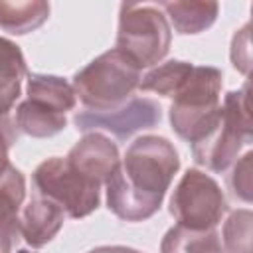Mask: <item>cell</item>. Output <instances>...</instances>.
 <instances>
[{"label": "cell", "mask_w": 253, "mask_h": 253, "mask_svg": "<svg viewBox=\"0 0 253 253\" xmlns=\"http://www.w3.org/2000/svg\"><path fill=\"white\" fill-rule=\"evenodd\" d=\"M89 253H140V251L130 249V247H123V245H107V247H97Z\"/></svg>", "instance_id": "cell-21"}, {"label": "cell", "mask_w": 253, "mask_h": 253, "mask_svg": "<svg viewBox=\"0 0 253 253\" xmlns=\"http://www.w3.org/2000/svg\"><path fill=\"white\" fill-rule=\"evenodd\" d=\"M12 249V239L0 229V253H10Z\"/></svg>", "instance_id": "cell-22"}, {"label": "cell", "mask_w": 253, "mask_h": 253, "mask_svg": "<svg viewBox=\"0 0 253 253\" xmlns=\"http://www.w3.org/2000/svg\"><path fill=\"white\" fill-rule=\"evenodd\" d=\"M221 71L215 67H192L188 79L172 97L170 123L188 142L200 140L219 115Z\"/></svg>", "instance_id": "cell-3"}, {"label": "cell", "mask_w": 253, "mask_h": 253, "mask_svg": "<svg viewBox=\"0 0 253 253\" xmlns=\"http://www.w3.org/2000/svg\"><path fill=\"white\" fill-rule=\"evenodd\" d=\"M162 119L160 105L152 99H130L115 111L107 113H93L83 111L75 115V125L79 130L103 128L113 132L117 138H128L130 134L138 132L140 128H152Z\"/></svg>", "instance_id": "cell-9"}, {"label": "cell", "mask_w": 253, "mask_h": 253, "mask_svg": "<svg viewBox=\"0 0 253 253\" xmlns=\"http://www.w3.org/2000/svg\"><path fill=\"white\" fill-rule=\"evenodd\" d=\"M14 140H16V130H14L12 123L6 117L0 119V158L8 156V148Z\"/></svg>", "instance_id": "cell-20"}, {"label": "cell", "mask_w": 253, "mask_h": 253, "mask_svg": "<svg viewBox=\"0 0 253 253\" xmlns=\"http://www.w3.org/2000/svg\"><path fill=\"white\" fill-rule=\"evenodd\" d=\"M49 16L47 2H4L0 0V28L22 36L40 28Z\"/></svg>", "instance_id": "cell-16"}, {"label": "cell", "mask_w": 253, "mask_h": 253, "mask_svg": "<svg viewBox=\"0 0 253 253\" xmlns=\"http://www.w3.org/2000/svg\"><path fill=\"white\" fill-rule=\"evenodd\" d=\"M249 174H251V152H247L243 156V162L239 166H235V172L231 178L235 196L243 198L245 202L251 200V176Z\"/></svg>", "instance_id": "cell-19"}, {"label": "cell", "mask_w": 253, "mask_h": 253, "mask_svg": "<svg viewBox=\"0 0 253 253\" xmlns=\"http://www.w3.org/2000/svg\"><path fill=\"white\" fill-rule=\"evenodd\" d=\"M26 73V61L20 47L0 38V119H4L18 101Z\"/></svg>", "instance_id": "cell-13"}, {"label": "cell", "mask_w": 253, "mask_h": 253, "mask_svg": "<svg viewBox=\"0 0 253 253\" xmlns=\"http://www.w3.org/2000/svg\"><path fill=\"white\" fill-rule=\"evenodd\" d=\"M32 180L38 196L55 202L73 219L89 215L99 206L101 184L81 174L65 158L55 156L42 162Z\"/></svg>", "instance_id": "cell-7"}, {"label": "cell", "mask_w": 253, "mask_h": 253, "mask_svg": "<svg viewBox=\"0 0 253 253\" xmlns=\"http://www.w3.org/2000/svg\"><path fill=\"white\" fill-rule=\"evenodd\" d=\"M251 142V117L247 101V85L243 91L227 93L225 105L219 107V115L213 126L192 144V152L198 164L221 172L237 156L243 144Z\"/></svg>", "instance_id": "cell-4"}, {"label": "cell", "mask_w": 253, "mask_h": 253, "mask_svg": "<svg viewBox=\"0 0 253 253\" xmlns=\"http://www.w3.org/2000/svg\"><path fill=\"white\" fill-rule=\"evenodd\" d=\"M178 168V152L166 138H136L105 182L109 210L126 221L148 219L158 211Z\"/></svg>", "instance_id": "cell-1"}, {"label": "cell", "mask_w": 253, "mask_h": 253, "mask_svg": "<svg viewBox=\"0 0 253 253\" xmlns=\"http://www.w3.org/2000/svg\"><path fill=\"white\" fill-rule=\"evenodd\" d=\"M192 67L194 65L186 61H166L140 81V89L154 91L164 97H174L176 91L182 87V83L188 79Z\"/></svg>", "instance_id": "cell-17"}, {"label": "cell", "mask_w": 253, "mask_h": 253, "mask_svg": "<svg viewBox=\"0 0 253 253\" xmlns=\"http://www.w3.org/2000/svg\"><path fill=\"white\" fill-rule=\"evenodd\" d=\"M160 253H223L215 229H190L174 225L162 239Z\"/></svg>", "instance_id": "cell-14"}, {"label": "cell", "mask_w": 253, "mask_h": 253, "mask_svg": "<svg viewBox=\"0 0 253 253\" xmlns=\"http://www.w3.org/2000/svg\"><path fill=\"white\" fill-rule=\"evenodd\" d=\"M170 26L164 14L150 4H123L119 18L117 49L140 69L158 63L170 47Z\"/></svg>", "instance_id": "cell-6"}, {"label": "cell", "mask_w": 253, "mask_h": 253, "mask_svg": "<svg viewBox=\"0 0 253 253\" xmlns=\"http://www.w3.org/2000/svg\"><path fill=\"white\" fill-rule=\"evenodd\" d=\"M18 253H30V251H26V249H20V251H18Z\"/></svg>", "instance_id": "cell-23"}, {"label": "cell", "mask_w": 253, "mask_h": 253, "mask_svg": "<svg viewBox=\"0 0 253 253\" xmlns=\"http://www.w3.org/2000/svg\"><path fill=\"white\" fill-rule=\"evenodd\" d=\"M73 87L55 75L34 73L28 77V99L16 111V125L30 136L45 138L65 128V113L75 107Z\"/></svg>", "instance_id": "cell-5"}, {"label": "cell", "mask_w": 253, "mask_h": 253, "mask_svg": "<svg viewBox=\"0 0 253 253\" xmlns=\"http://www.w3.org/2000/svg\"><path fill=\"white\" fill-rule=\"evenodd\" d=\"M65 160L91 180L105 184L121 162L117 144L101 132L85 134L65 156Z\"/></svg>", "instance_id": "cell-10"}, {"label": "cell", "mask_w": 253, "mask_h": 253, "mask_svg": "<svg viewBox=\"0 0 253 253\" xmlns=\"http://www.w3.org/2000/svg\"><path fill=\"white\" fill-rule=\"evenodd\" d=\"M26 194L24 174L10 164L8 156L0 158V229L14 241L20 237V208Z\"/></svg>", "instance_id": "cell-12"}, {"label": "cell", "mask_w": 253, "mask_h": 253, "mask_svg": "<svg viewBox=\"0 0 253 253\" xmlns=\"http://www.w3.org/2000/svg\"><path fill=\"white\" fill-rule=\"evenodd\" d=\"M140 85V67L117 47L93 59L75 73L73 91L95 113L115 111Z\"/></svg>", "instance_id": "cell-2"}, {"label": "cell", "mask_w": 253, "mask_h": 253, "mask_svg": "<svg viewBox=\"0 0 253 253\" xmlns=\"http://www.w3.org/2000/svg\"><path fill=\"white\" fill-rule=\"evenodd\" d=\"M227 253H251V211H233L223 229Z\"/></svg>", "instance_id": "cell-18"}, {"label": "cell", "mask_w": 253, "mask_h": 253, "mask_svg": "<svg viewBox=\"0 0 253 253\" xmlns=\"http://www.w3.org/2000/svg\"><path fill=\"white\" fill-rule=\"evenodd\" d=\"M225 211L227 204L217 182L200 170H188L170 198V213L178 225L190 229H213Z\"/></svg>", "instance_id": "cell-8"}, {"label": "cell", "mask_w": 253, "mask_h": 253, "mask_svg": "<svg viewBox=\"0 0 253 253\" xmlns=\"http://www.w3.org/2000/svg\"><path fill=\"white\" fill-rule=\"evenodd\" d=\"M65 219V211L43 196H34L20 217V235L32 247H43L55 237Z\"/></svg>", "instance_id": "cell-11"}, {"label": "cell", "mask_w": 253, "mask_h": 253, "mask_svg": "<svg viewBox=\"0 0 253 253\" xmlns=\"http://www.w3.org/2000/svg\"><path fill=\"white\" fill-rule=\"evenodd\" d=\"M160 8L178 34H198L213 24L219 6L215 2H162Z\"/></svg>", "instance_id": "cell-15"}]
</instances>
